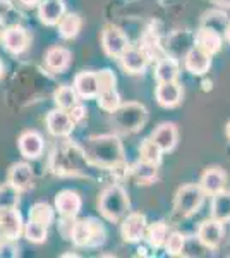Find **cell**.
<instances>
[{"label":"cell","instance_id":"cell-11","mask_svg":"<svg viewBox=\"0 0 230 258\" xmlns=\"http://www.w3.org/2000/svg\"><path fill=\"white\" fill-rule=\"evenodd\" d=\"M192 45L201 48L203 52L210 53L213 57L215 53L220 52L221 45H223V35L215 30H211V28L199 26V30L194 33V36H192Z\"/></svg>","mask_w":230,"mask_h":258},{"label":"cell","instance_id":"cell-26","mask_svg":"<svg viewBox=\"0 0 230 258\" xmlns=\"http://www.w3.org/2000/svg\"><path fill=\"white\" fill-rule=\"evenodd\" d=\"M158 167H160V165H155V164H149V162L139 160L137 164H134L131 167V174H132V177H134V181L137 182V184L148 186V184H153V182L158 179Z\"/></svg>","mask_w":230,"mask_h":258},{"label":"cell","instance_id":"cell-21","mask_svg":"<svg viewBox=\"0 0 230 258\" xmlns=\"http://www.w3.org/2000/svg\"><path fill=\"white\" fill-rule=\"evenodd\" d=\"M65 14V6L62 0H41L38 4V18L47 26H55Z\"/></svg>","mask_w":230,"mask_h":258},{"label":"cell","instance_id":"cell-47","mask_svg":"<svg viewBox=\"0 0 230 258\" xmlns=\"http://www.w3.org/2000/svg\"><path fill=\"white\" fill-rule=\"evenodd\" d=\"M4 239V236H2V232H0V241H2Z\"/></svg>","mask_w":230,"mask_h":258},{"label":"cell","instance_id":"cell-35","mask_svg":"<svg viewBox=\"0 0 230 258\" xmlns=\"http://www.w3.org/2000/svg\"><path fill=\"white\" fill-rule=\"evenodd\" d=\"M19 193H21V191L18 188H14L9 181H7L6 184L0 186V209H7V207H18Z\"/></svg>","mask_w":230,"mask_h":258},{"label":"cell","instance_id":"cell-15","mask_svg":"<svg viewBox=\"0 0 230 258\" xmlns=\"http://www.w3.org/2000/svg\"><path fill=\"white\" fill-rule=\"evenodd\" d=\"M157 102L165 109H174L182 102V86L177 80L169 83H158L155 91Z\"/></svg>","mask_w":230,"mask_h":258},{"label":"cell","instance_id":"cell-4","mask_svg":"<svg viewBox=\"0 0 230 258\" xmlns=\"http://www.w3.org/2000/svg\"><path fill=\"white\" fill-rule=\"evenodd\" d=\"M100 214L110 222H119L120 219L125 217L131 209V200L129 195L120 184H110L100 195L98 200Z\"/></svg>","mask_w":230,"mask_h":258},{"label":"cell","instance_id":"cell-48","mask_svg":"<svg viewBox=\"0 0 230 258\" xmlns=\"http://www.w3.org/2000/svg\"><path fill=\"white\" fill-rule=\"evenodd\" d=\"M0 38H2V33H0Z\"/></svg>","mask_w":230,"mask_h":258},{"label":"cell","instance_id":"cell-16","mask_svg":"<svg viewBox=\"0 0 230 258\" xmlns=\"http://www.w3.org/2000/svg\"><path fill=\"white\" fill-rule=\"evenodd\" d=\"M55 207L62 217L72 220L78 217L79 210H81V207H83V202L76 191L64 189L55 197Z\"/></svg>","mask_w":230,"mask_h":258},{"label":"cell","instance_id":"cell-14","mask_svg":"<svg viewBox=\"0 0 230 258\" xmlns=\"http://www.w3.org/2000/svg\"><path fill=\"white\" fill-rule=\"evenodd\" d=\"M184 68L194 76H204L211 68V55L192 45L184 55Z\"/></svg>","mask_w":230,"mask_h":258},{"label":"cell","instance_id":"cell-37","mask_svg":"<svg viewBox=\"0 0 230 258\" xmlns=\"http://www.w3.org/2000/svg\"><path fill=\"white\" fill-rule=\"evenodd\" d=\"M186 248V238L181 232H169V238L165 241V251L170 256H181Z\"/></svg>","mask_w":230,"mask_h":258},{"label":"cell","instance_id":"cell-7","mask_svg":"<svg viewBox=\"0 0 230 258\" xmlns=\"http://www.w3.org/2000/svg\"><path fill=\"white\" fill-rule=\"evenodd\" d=\"M102 45L108 57H119L129 47V38L119 26L107 24L102 31Z\"/></svg>","mask_w":230,"mask_h":258},{"label":"cell","instance_id":"cell-32","mask_svg":"<svg viewBox=\"0 0 230 258\" xmlns=\"http://www.w3.org/2000/svg\"><path fill=\"white\" fill-rule=\"evenodd\" d=\"M139 155H141V160L149 162V164H155V165H160L163 152L151 138H146L139 147Z\"/></svg>","mask_w":230,"mask_h":258},{"label":"cell","instance_id":"cell-25","mask_svg":"<svg viewBox=\"0 0 230 258\" xmlns=\"http://www.w3.org/2000/svg\"><path fill=\"white\" fill-rule=\"evenodd\" d=\"M179 78V64L174 57L165 55L158 59L157 68H155V80L158 83L175 81Z\"/></svg>","mask_w":230,"mask_h":258},{"label":"cell","instance_id":"cell-10","mask_svg":"<svg viewBox=\"0 0 230 258\" xmlns=\"http://www.w3.org/2000/svg\"><path fill=\"white\" fill-rule=\"evenodd\" d=\"M225 236V227L223 222L216 219H208L199 226L198 229V241L203 244L206 249H216L221 244Z\"/></svg>","mask_w":230,"mask_h":258},{"label":"cell","instance_id":"cell-36","mask_svg":"<svg viewBox=\"0 0 230 258\" xmlns=\"http://www.w3.org/2000/svg\"><path fill=\"white\" fill-rule=\"evenodd\" d=\"M23 232H24V236L28 238V241H31V243H36V244L45 243V241H47V236H48L47 227L40 226V224L33 222V220H29L28 224H24Z\"/></svg>","mask_w":230,"mask_h":258},{"label":"cell","instance_id":"cell-3","mask_svg":"<svg viewBox=\"0 0 230 258\" xmlns=\"http://www.w3.org/2000/svg\"><path fill=\"white\" fill-rule=\"evenodd\" d=\"M110 122L119 133L132 135L141 131L148 122V109L137 102L120 103L114 112H110Z\"/></svg>","mask_w":230,"mask_h":258},{"label":"cell","instance_id":"cell-23","mask_svg":"<svg viewBox=\"0 0 230 258\" xmlns=\"http://www.w3.org/2000/svg\"><path fill=\"white\" fill-rule=\"evenodd\" d=\"M72 53L64 47H52L45 55V64L52 73H64L70 66Z\"/></svg>","mask_w":230,"mask_h":258},{"label":"cell","instance_id":"cell-8","mask_svg":"<svg viewBox=\"0 0 230 258\" xmlns=\"http://www.w3.org/2000/svg\"><path fill=\"white\" fill-rule=\"evenodd\" d=\"M146 215L139 214V212H131L122 220L120 226V232H122V239L125 243H139L146 234Z\"/></svg>","mask_w":230,"mask_h":258},{"label":"cell","instance_id":"cell-28","mask_svg":"<svg viewBox=\"0 0 230 258\" xmlns=\"http://www.w3.org/2000/svg\"><path fill=\"white\" fill-rule=\"evenodd\" d=\"M81 26H83V21L79 14H72V12L70 14H64L62 19L58 21V35L64 40H72L79 35Z\"/></svg>","mask_w":230,"mask_h":258},{"label":"cell","instance_id":"cell-43","mask_svg":"<svg viewBox=\"0 0 230 258\" xmlns=\"http://www.w3.org/2000/svg\"><path fill=\"white\" fill-rule=\"evenodd\" d=\"M211 2L220 7H230V0H211Z\"/></svg>","mask_w":230,"mask_h":258},{"label":"cell","instance_id":"cell-31","mask_svg":"<svg viewBox=\"0 0 230 258\" xmlns=\"http://www.w3.org/2000/svg\"><path fill=\"white\" fill-rule=\"evenodd\" d=\"M29 220L48 229L50 224L53 222V209L48 203H35L29 210Z\"/></svg>","mask_w":230,"mask_h":258},{"label":"cell","instance_id":"cell-34","mask_svg":"<svg viewBox=\"0 0 230 258\" xmlns=\"http://www.w3.org/2000/svg\"><path fill=\"white\" fill-rule=\"evenodd\" d=\"M96 100H98V107L102 110H105V112H114L117 107L120 105V95L117 93V90L115 88H112V90H105V91H100L98 95H96Z\"/></svg>","mask_w":230,"mask_h":258},{"label":"cell","instance_id":"cell-27","mask_svg":"<svg viewBox=\"0 0 230 258\" xmlns=\"http://www.w3.org/2000/svg\"><path fill=\"white\" fill-rule=\"evenodd\" d=\"M211 217L223 224L230 222V191L221 189L216 195H213Z\"/></svg>","mask_w":230,"mask_h":258},{"label":"cell","instance_id":"cell-45","mask_svg":"<svg viewBox=\"0 0 230 258\" xmlns=\"http://www.w3.org/2000/svg\"><path fill=\"white\" fill-rule=\"evenodd\" d=\"M225 133H227V138L230 140V122L227 124V129H225Z\"/></svg>","mask_w":230,"mask_h":258},{"label":"cell","instance_id":"cell-5","mask_svg":"<svg viewBox=\"0 0 230 258\" xmlns=\"http://www.w3.org/2000/svg\"><path fill=\"white\" fill-rule=\"evenodd\" d=\"M70 239L81 248H98L105 243V227L96 219H81L70 226Z\"/></svg>","mask_w":230,"mask_h":258},{"label":"cell","instance_id":"cell-13","mask_svg":"<svg viewBox=\"0 0 230 258\" xmlns=\"http://www.w3.org/2000/svg\"><path fill=\"white\" fill-rule=\"evenodd\" d=\"M119 59H120L122 68L127 71L129 74H143L146 68H148V62H149L148 55L144 53L143 48L131 47V45L120 53Z\"/></svg>","mask_w":230,"mask_h":258},{"label":"cell","instance_id":"cell-24","mask_svg":"<svg viewBox=\"0 0 230 258\" xmlns=\"http://www.w3.org/2000/svg\"><path fill=\"white\" fill-rule=\"evenodd\" d=\"M7 181L19 191H26L31 188V184H33V170L28 164H24V162H18V164H14L11 167Z\"/></svg>","mask_w":230,"mask_h":258},{"label":"cell","instance_id":"cell-22","mask_svg":"<svg viewBox=\"0 0 230 258\" xmlns=\"http://www.w3.org/2000/svg\"><path fill=\"white\" fill-rule=\"evenodd\" d=\"M74 90H76L78 97L90 100L96 98L98 95V83H96V73L93 71H83L74 78Z\"/></svg>","mask_w":230,"mask_h":258},{"label":"cell","instance_id":"cell-17","mask_svg":"<svg viewBox=\"0 0 230 258\" xmlns=\"http://www.w3.org/2000/svg\"><path fill=\"white\" fill-rule=\"evenodd\" d=\"M2 41H4V47L7 48V52L18 55V53H23L28 48L29 35L23 26L16 24V26H9L2 33Z\"/></svg>","mask_w":230,"mask_h":258},{"label":"cell","instance_id":"cell-46","mask_svg":"<svg viewBox=\"0 0 230 258\" xmlns=\"http://www.w3.org/2000/svg\"><path fill=\"white\" fill-rule=\"evenodd\" d=\"M2 74H4V64H2V60H0V78H2Z\"/></svg>","mask_w":230,"mask_h":258},{"label":"cell","instance_id":"cell-20","mask_svg":"<svg viewBox=\"0 0 230 258\" xmlns=\"http://www.w3.org/2000/svg\"><path fill=\"white\" fill-rule=\"evenodd\" d=\"M155 143L160 147L163 153L172 152V150L177 147L179 141V129L174 122H163L160 124L157 129L153 131V135L149 136Z\"/></svg>","mask_w":230,"mask_h":258},{"label":"cell","instance_id":"cell-41","mask_svg":"<svg viewBox=\"0 0 230 258\" xmlns=\"http://www.w3.org/2000/svg\"><path fill=\"white\" fill-rule=\"evenodd\" d=\"M11 11V2L9 0H0V21L6 18Z\"/></svg>","mask_w":230,"mask_h":258},{"label":"cell","instance_id":"cell-2","mask_svg":"<svg viewBox=\"0 0 230 258\" xmlns=\"http://www.w3.org/2000/svg\"><path fill=\"white\" fill-rule=\"evenodd\" d=\"M53 172L58 176H88L91 164L86 160L81 147L65 143L52 157Z\"/></svg>","mask_w":230,"mask_h":258},{"label":"cell","instance_id":"cell-18","mask_svg":"<svg viewBox=\"0 0 230 258\" xmlns=\"http://www.w3.org/2000/svg\"><path fill=\"white\" fill-rule=\"evenodd\" d=\"M225 184H227V172L221 167H216V165L208 167L199 179L201 189L204 191V195H210V197L225 189Z\"/></svg>","mask_w":230,"mask_h":258},{"label":"cell","instance_id":"cell-1","mask_svg":"<svg viewBox=\"0 0 230 258\" xmlns=\"http://www.w3.org/2000/svg\"><path fill=\"white\" fill-rule=\"evenodd\" d=\"M83 152H85L86 160L98 169L117 170L127 167L122 141L117 135L91 136L86 141Z\"/></svg>","mask_w":230,"mask_h":258},{"label":"cell","instance_id":"cell-12","mask_svg":"<svg viewBox=\"0 0 230 258\" xmlns=\"http://www.w3.org/2000/svg\"><path fill=\"white\" fill-rule=\"evenodd\" d=\"M47 127L48 133L52 136H57V138H64V136H69L72 133V129L76 127V124L72 122L69 112L64 109H53L52 112H48L47 115Z\"/></svg>","mask_w":230,"mask_h":258},{"label":"cell","instance_id":"cell-44","mask_svg":"<svg viewBox=\"0 0 230 258\" xmlns=\"http://www.w3.org/2000/svg\"><path fill=\"white\" fill-rule=\"evenodd\" d=\"M223 36H225V40H227L228 43H230V24H228V26H227V30H225Z\"/></svg>","mask_w":230,"mask_h":258},{"label":"cell","instance_id":"cell-40","mask_svg":"<svg viewBox=\"0 0 230 258\" xmlns=\"http://www.w3.org/2000/svg\"><path fill=\"white\" fill-rule=\"evenodd\" d=\"M67 112H69V115H70V119H72L74 124H79L86 117V109L83 105H79V103H76V105H74L72 109H69Z\"/></svg>","mask_w":230,"mask_h":258},{"label":"cell","instance_id":"cell-19","mask_svg":"<svg viewBox=\"0 0 230 258\" xmlns=\"http://www.w3.org/2000/svg\"><path fill=\"white\" fill-rule=\"evenodd\" d=\"M19 145V152L24 159H29V160H36L43 155V148H45V143H43V138H41L40 133L36 131H26L21 135V138L18 141Z\"/></svg>","mask_w":230,"mask_h":258},{"label":"cell","instance_id":"cell-29","mask_svg":"<svg viewBox=\"0 0 230 258\" xmlns=\"http://www.w3.org/2000/svg\"><path fill=\"white\" fill-rule=\"evenodd\" d=\"M146 239H148L149 246L155 249H160L165 246V241L169 238V226L163 220L153 222L149 227H146Z\"/></svg>","mask_w":230,"mask_h":258},{"label":"cell","instance_id":"cell-30","mask_svg":"<svg viewBox=\"0 0 230 258\" xmlns=\"http://www.w3.org/2000/svg\"><path fill=\"white\" fill-rule=\"evenodd\" d=\"M228 24H230L228 18L225 16V12H221V11H208V12H204L201 18V26L211 28V30L218 31L221 35L225 33Z\"/></svg>","mask_w":230,"mask_h":258},{"label":"cell","instance_id":"cell-33","mask_svg":"<svg viewBox=\"0 0 230 258\" xmlns=\"http://www.w3.org/2000/svg\"><path fill=\"white\" fill-rule=\"evenodd\" d=\"M53 100H55L58 109L69 110L78 103V93L72 86H60L53 95Z\"/></svg>","mask_w":230,"mask_h":258},{"label":"cell","instance_id":"cell-39","mask_svg":"<svg viewBox=\"0 0 230 258\" xmlns=\"http://www.w3.org/2000/svg\"><path fill=\"white\" fill-rule=\"evenodd\" d=\"M19 256V248L11 239L0 241V258H16Z\"/></svg>","mask_w":230,"mask_h":258},{"label":"cell","instance_id":"cell-9","mask_svg":"<svg viewBox=\"0 0 230 258\" xmlns=\"http://www.w3.org/2000/svg\"><path fill=\"white\" fill-rule=\"evenodd\" d=\"M23 217L18 212V207H7V209H0V232H2L4 239L16 241L23 234Z\"/></svg>","mask_w":230,"mask_h":258},{"label":"cell","instance_id":"cell-42","mask_svg":"<svg viewBox=\"0 0 230 258\" xmlns=\"http://www.w3.org/2000/svg\"><path fill=\"white\" fill-rule=\"evenodd\" d=\"M41 0H21V4H24L26 7H36Z\"/></svg>","mask_w":230,"mask_h":258},{"label":"cell","instance_id":"cell-6","mask_svg":"<svg viewBox=\"0 0 230 258\" xmlns=\"http://www.w3.org/2000/svg\"><path fill=\"white\" fill-rule=\"evenodd\" d=\"M204 191L199 184H184L177 189L174 198V210L181 217H191L201 209L204 202Z\"/></svg>","mask_w":230,"mask_h":258},{"label":"cell","instance_id":"cell-38","mask_svg":"<svg viewBox=\"0 0 230 258\" xmlns=\"http://www.w3.org/2000/svg\"><path fill=\"white\" fill-rule=\"evenodd\" d=\"M96 83H98V93H100V91L115 88L117 78L110 69H103L100 73H96Z\"/></svg>","mask_w":230,"mask_h":258}]
</instances>
